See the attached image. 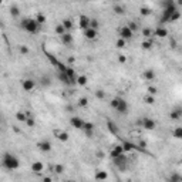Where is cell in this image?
<instances>
[{"instance_id":"53","label":"cell","mask_w":182,"mask_h":182,"mask_svg":"<svg viewBox=\"0 0 182 182\" xmlns=\"http://www.w3.org/2000/svg\"><path fill=\"white\" fill-rule=\"evenodd\" d=\"M95 155H97V158H104V152H103V151H97V154H95Z\"/></svg>"},{"instance_id":"29","label":"cell","mask_w":182,"mask_h":182,"mask_svg":"<svg viewBox=\"0 0 182 182\" xmlns=\"http://www.w3.org/2000/svg\"><path fill=\"white\" fill-rule=\"evenodd\" d=\"M10 16L12 17H19L20 16V7L17 4H12L10 6Z\"/></svg>"},{"instance_id":"23","label":"cell","mask_w":182,"mask_h":182,"mask_svg":"<svg viewBox=\"0 0 182 182\" xmlns=\"http://www.w3.org/2000/svg\"><path fill=\"white\" fill-rule=\"evenodd\" d=\"M82 131L85 132L87 137H91L93 132H94V124L93 123H84V125H82Z\"/></svg>"},{"instance_id":"24","label":"cell","mask_w":182,"mask_h":182,"mask_svg":"<svg viewBox=\"0 0 182 182\" xmlns=\"http://www.w3.org/2000/svg\"><path fill=\"white\" fill-rule=\"evenodd\" d=\"M30 112H26V111H17L16 112V120H17L19 123H23L26 124V121H27V118H29Z\"/></svg>"},{"instance_id":"34","label":"cell","mask_w":182,"mask_h":182,"mask_svg":"<svg viewBox=\"0 0 182 182\" xmlns=\"http://www.w3.org/2000/svg\"><path fill=\"white\" fill-rule=\"evenodd\" d=\"M61 24H63V27L65 29V31H70V30L73 29V22H71L70 19H64V20L61 22Z\"/></svg>"},{"instance_id":"31","label":"cell","mask_w":182,"mask_h":182,"mask_svg":"<svg viewBox=\"0 0 182 182\" xmlns=\"http://www.w3.org/2000/svg\"><path fill=\"white\" fill-rule=\"evenodd\" d=\"M169 182H182V176L179 172H172L169 175Z\"/></svg>"},{"instance_id":"30","label":"cell","mask_w":182,"mask_h":182,"mask_svg":"<svg viewBox=\"0 0 182 182\" xmlns=\"http://www.w3.org/2000/svg\"><path fill=\"white\" fill-rule=\"evenodd\" d=\"M152 46H154V41L151 40V39H148V40H144V41L141 43L142 50H151V48H152Z\"/></svg>"},{"instance_id":"19","label":"cell","mask_w":182,"mask_h":182,"mask_svg":"<svg viewBox=\"0 0 182 182\" xmlns=\"http://www.w3.org/2000/svg\"><path fill=\"white\" fill-rule=\"evenodd\" d=\"M154 36H157V37H159V39H164V37L168 36V30L165 29L164 26H158L157 29L154 30Z\"/></svg>"},{"instance_id":"50","label":"cell","mask_w":182,"mask_h":182,"mask_svg":"<svg viewBox=\"0 0 182 182\" xmlns=\"http://www.w3.org/2000/svg\"><path fill=\"white\" fill-rule=\"evenodd\" d=\"M43 85H46V87H48V85H50V84H51V80H50V78H48V77H43Z\"/></svg>"},{"instance_id":"12","label":"cell","mask_w":182,"mask_h":182,"mask_svg":"<svg viewBox=\"0 0 182 182\" xmlns=\"http://www.w3.org/2000/svg\"><path fill=\"white\" fill-rule=\"evenodd\" d=\"M121 147H123L124 152H131V151H141V149L138 148V145H137V144H134V142H131V141H123ZM141 152H142V151H141Z\"/></svg>"},{"instance_id":"13","label":"cell","mask_w":182,"mask_h":182,"mask_svg":"<svg viewBox=\"0 0 182 182\" xmlns=\"http://www.w3.org/2000/svg\"><path fill=\"white\" fill-rule=\"evenodd\" d=\"M53 134L56 135V138H57L59 141H61V142H67V141H68V138H70L68 132L64 131V129H54Z\"/></svg>"},{"instance_id":"9","label":"cell","mask_w":182,"mask_h":182,"mask_svg":"<svg viewBox=\"0 0 182 182\" xmlns=\"http://www.w3.org/2000/svg\"><path fill=\"white\" fill-rule=\"evenodd\" d=\"M22 88H23V91H26V93H30V91H33L36 88V81L33 78H24L23 81H22Z\"/></svg>"},{"instance_id":"38","label":"cell","mask_w":182,"mask_h":182,"mask_svg":"<svg viewBox=\"0 0 182 182\" xmlns=\"http://www.w3.org/2000/svg\"><path fill=\"white\" fill-rule=\"evenodd\" d=\"M54 172H56V174H57V175H60V174H63V172H64V169H65V166L63 164H56L54 165Z\"/></svg>"},{"instance_id":"22","label":"cell","mask_w":182,"mask_h":182,"mask_svg":"<svg viewBox=\"0 0 182 182\" xmlns=\"http://www.w3.org/2000/svg\"><path fill=\"white\" fill-rule=\"evenodd\" d=\"M31 171L34 172V174H41L43 171H44V164L40 162V161H36L31 164Z\"/></svg>"},{"instance_id":"52","label":"cell","mask_w":182,"mask_h":182,"mask_svg":"<svg viewBox=\"0 0 182 182\" xmlns=\"http://www.w3.org/2000/svg\"><path fill=\"white\" fill-rule=\"evenodd\" d=\"M43 182H53V178H51V176H44V178H43Z\"/></svg>"},{"instance_id":"54","label":"cell","mask_w":182,"mask_h":182,"mask_svg":"<svg viewBox=\"0 0 182 182\" xmlns=\"http://www.w3.org/2000/svg\"><path fill=\"white\" fill-rule=\"evenodd\" d=\"M64 182H73V181H68V179H67V181H64Z\"/></svg>"},{"instance_id":"35","label":"cell","mask_w":182,"mask_h":182,"mask_svg":"<svg viewBox=\"0 0 182 182\" xmlns=\"http://www.w3.org/2000/svg\"><path fill=\"white\" fill-rule=\"evenodd\" d=\"M54 31H56V34H59L60 37H61V36L64 34V33H67V31H65V29L63 27V24H61V23H59L57 26H56V27H54Z\"/></svg>"},{"instance_id":"55","label":"cell","mask_w":182,"mask_h":182,"mask_svg":"<svg viewBox=\"0 0 182 182\" xmlns=\"http://www.w3.org/2000/svg\"><path fill=\"white\" fill-rule=\"evenodd\" d=\"M0 4H1V0H0Z\"/></svg>"},{"instance_id":"1","label":"cell","mask_w":182,"mask_h":182,"mask_svg":"<svg viewBox=\"0 0 182 182\" xmlns=\"http://www.w3.org/2000/svg\"><path fill=\"white\" fill-rule=\"evenodd\" d=\"M1 165L7 171H16L20 168V159L12 152H4L1 157Z\"/></svg>"},{"instance_id":"15","label":"cell","mask_w":182,"mask_h":182,"mask_svg":"<svg viewBox=\"0 0 182 182\" xmlns=\"http://www.w3.org/2000/svg\"><path fill=\"white\" fill-rule=\"evenodd\" d=\"M108 178V172L104 169H97L95 171V174H94V179L97 182H104Z\"/></svg>"},{"instance_id":"48","label":"cell","mask_w":182,"mask_h":182,"mask_svg":"<svg viewBox=\"0 0 182 182\" xmlns=\"http://www.w3.org/2000/svg\"><path fill=\"white\" fill-rule=\"evenodd\" d=\"M95 97H97L98 100H104V98H105V93H104L103 90H97V91H95Z\"/></svg>"},{"instance_id":"32","label":"cell","mask_w":182,"mask_h":182,"mask_svg":"<svg viewBox=\"0 0 182 182\" xmlns=\"http://www.w3.org/2000/svg\"><path fill=\"white\" fill-rule=\"evenodd\" d=\"M112 10H114L115 14H120V16H121V14L125 13V7H124L123 4H114V6H112Z\"/></svg>"},{"instance_id":"16","label":"cell","mask_w":182,"mask_h":182,"mask_svg":"<svg viewBox=\"0 0 182 182\" xmlns=\"http://www.w3.org/2000/svg\"><path fill=\"white\" fill-rule=\"evenodd\" d=\"M123 154H124V149L121 145H114L111 148V151H110V157H111V159H115L120 155H123Z\"/></svg>"},{"instance_id":"20","label":"cell","mask_w":182,"mask_h":182,"mask_svg":"<svg viewBox=\"0 0 182 182\" xmlns=\"http://www.w3.org/2000/svg\"><path fill=\"white\" fill-rule=\"evenodd\" d=\"M61 39V43L64 44V46H70L71 43L74 41V37H73V34H71L70 31H67V33H64V34L60 37Z\"/></svg>"},{"instance_id":"40","label":"cell","mask_w":182,"mask_h":182,"mask_svg":"<svg viewBox=\"0 0 182 182\" xmlns=\"http://www.w3.org/2000/svg\"><path fill=\"white\" fill-rule=\"evenodd\" d=\"M115 47H117V48H125V47H127V41L118 37V40L115 41Z\"/></svg>"},{"instance_id":"17","label":"cell","mask_w":182,"mask_h":182,"mask_svg":"<svg viewBox=\"0 0 182 182\" xmlns=\"http://www.w3.org/2000/svg\"><path fill=\"white\" fill-rule=\"evenodd\" d=\"M107 128H108V131H110L114 137H118V134H120V128H118V125L114 123V121L108 120V121H107Z\"/></svg>"},{"instance_id":"26","label":"cell","mask_w":182,"mask_h":182,"mask_svg":"<svg viewBox=\"0 0 182 182\" xmlns=\"http://www.w3.org/2000/svg\"><path fill=\"white\" fill-rule=\"evenodd\" d=\"M142 76H144V78H145L147 81H152V80H155V76H157V74H155V71H154L152 68H148V70L144 71Z\"/></svg>"},{"instance_id":"28","label":"cell","mask_w":182,"mask_h":182,"mask_svg":"<svg viewBox=\"0 0 182 182\" xmlns=\"http://www.w3.org/2000/svg\"><path fill=\"white\" fill-rule=\"evenodd\" d=\"M141 33H142V36H144V39H145V40H148V39H151V37L154 36V30L149 29V27H144Z\"/></svg>"},{"instance_id":"42","label":"cell","mask_w":182,"mask_h":182,"mask_svg":"<svg viewBox=\"0 0 182 182\" xmlns=\"http://www.w3.org/2000/svg\"><path fill=\"white\" fill-rule=\"evenodd\" d=\"M88 103H90V101H88L87 97H81V98H78V107H82V108H84V107L88 105Z\"/></svg>"},{"instance_id":"51","label":"cell","mask_w":182,"mask_h":182,"mask_svg":"<svg viewBox=\"0 0 182 182\" xmlns=\"http://www.w3.org/2000/svg\"><path fill=\"white\" fill-rule=\"evenodd\" d=\"M118 61H120L121 64H124V63H127V57H125L124 54H120V56H118Z\"/></svg>"},{"instance_id":"4","label":"cell","mask_w":182,"mask_h":182,"mask_svg":"<svg viewBox=\"0 0 182 182\" xmlns=\"http://www.w3.org/2000/svg\"><path fill=\"white\" fill-rule=\"evenodd\" d=\"M43 51H44V54H46V57L48 59V61L51 63V65H54V67L59 70V73H64L65 68H67V65H65L64 63H61L60 60H57V57H56V56H53V54L50 53V51H47L44 47H43Z\"/></svg>"},{"instance_id":"37","label":"cell","mask_w":182,"mask_h":182,"mask_svg":"<svg viewBox=\"0 0 182 182\" xmlns=\"http://www.w3.org/2000/svg\"><path fill=\"white\" fill-rule=\"evenodd\" d=\"M34 20L37 22V24H43V23H46V16L43 14V13H37L36 14V17H34Z\"/></svg>"},{"instance_id":"8","label":"cell","mask_w":182,"mask_h":182,"mask_svg":"<svg viewBox=\"0 0 182 182\" xmlns=\"http://www.w3.org/2000/svg\"><path fill=\"white\" fill-rule=\"evenodd\" d=\"M118 36H120V39H123V40H129V39H132V36L134 33L128 29V26H123L121 29L118 30Z\"/></svg>"},{"instance_id":"46","label":"cell","mask_w":182,"mask_h":182,"mask_svg":"<svg viewBox=\"0 0 182 182\" xmlns=\"http://www.w3.org/2000/svg\"><path fill=\"white\" fill-rule=\"evenodd\" d=\"M26 125H27V127H30V128H33V127L36 125V120L31 117V115H29L27 121H26Z\"/></svg>"},{"instance_id":"43","label":"cell","mask_w":182,"mask_h":182,"mask_svg":"<svg viewBox=\"0 0 182 182\" xmlns=\"http://www.w3.org/2000/svg\"><path fill=\"white\" fill-rule=\"evenodd\" d=\"M140 13H141V16H149V14H151V9L147 6H142L141 9H140Z\"/></svg>"},{"instance_id":"3","label":"cell","mask_w":182,"mask_h":182,"mask_svg":"<svg viewBox=\"0 0 182 182\" xmlns=\"http://www.w3.org/2000/svg\"><path fill=\"white\" fill-rule=\"evenodd\" d=\"M22 29L24 31H27L30 34H36V33H39V30H40V24H37L34 19H30V17H26L22 20Z\"/></svg>"},{"instance_id":"11","label":"cell","mask_w":182,"mask_h":182,"mask_svg":"<svg viewBox=\"0 0 182 182\" xmlns=\"http://www.w3.org/2000/svg\"><path fill=\"white\" fill-rule=\"evenodd\" d=\"M37 148L40 149L41 152H50L53 149V145L48 140H41V141L37 142Z\"/></svg>"},{"instance_id":"7","label":"cell","mask_w":182,"mask_h":182,"mask_svg":"<svg viewBox=\"0 0 182 182\" xmlns=\"http://www.w3.org/2000/svg\"><path fill=\"white\" fill-rule=\"evenodd\" d=\"M128 103H127V100L125 98H123V97H120V100H118V105L117 108H115V111L118 112V114H121V115H125V114H128Z\"/></svg>"},{"instance_id":"2","label":"cell","mask_w":182,"mask_h":182,"mask_svg":"<svg viewBox=\"0 0 182 182\" xmlns=\"http://www.w3.org/2000/svg\"><path fill=\"white\" fill-rule=\"evenodd\" d=\"M162 6H164V12H162L161 23H166V22H169L171 14L178 10V3H175L174 0H165L162 1Z\"/></svg>"},{"instance_id":"36","label":"cell","mask_w":182,"mask_h":182,"mask_svg":"<svg viewBox=\"0 0 182 182\" xmlns=\"http://www.w3.org/2000/svg\"><path fill=\"white\" fill-rule=\"evenodd\" d=\"M181 12L179 10H176V12H174L172 14H171V17H169V23H174V22H178L179 19H181Z\"/></svg>"},{"instance_id":"49","label":"cell","mask_w":182,"mask_h":182,"mask_svg":"<svg viewBox=\"0 0 182 182\" xmlns=\"http://www.w3.org/2000/svg\"><path fill=\"white\" fill-rule=\"evenodd\" d=\"M118 100H120V97H115V98H112L111 103H110V107H111L112 110H115L118 105Z\"/></svg>"},{"instance_id":"6","label":"cell","mask_w":182,"mask_h":182,"mask_svg":"<svg viewBox=\"0 0 182 182\" xmlns=\"http://www.w3.org/2000/svg\"><path fill=\"white\" fill-rule=\"evenodd\" d=\"M140 125H141L144 129H148V131H152L157 127V121L152 120L149 117H144L142 120H140Z\"/></svg>"},{"instance_id":"27","label":"cell","mask_w":182,"mask_h":182,"mask_svg":"<svg viewBox=\"0 0 182 182\" xmlns=\"http://www.w3.org/2000/svg\"><path fill=\"white\" fill-rule=\"evenodd\" d=\"M88 82V77L87 76H84V74H81V76H77L76 78V84H78V85H85Z\"/></svg>"},{"instance_id":"25","label":"cell","mask_w":182,"mask_h":182,"mask_svg":"<svg viewBox=\"0 0 182 182\" xmlns=\"http://www.w3.org/2000/svg\"><path fill=\"white\" fill-rule=\"evenodd\" d=\"M169 117H171V120H174V121H178V120H181V117H182V110L178 107V108H175V110H172L171 111V114H169Z\"/></svg>"},{"instance_id":"10","label":"cell","mask_w":182,"mask_h":182,"mask_svg":"<svg viewBox=\"0 0 182 182\" xmlns=\"http://www.w3.org/2000/svg\"><path fill=\"white\" fill-rule=\"evenodd\" d=\"M70 125L73 127V128H76V129H82V125H84V120H82L81 117H78V115H73V117L70 118Z\"/></svg>"},{"instance_id":"45","label":"cell","mask_w":182,"mask_h":182,"mask_svg":"<svg viewBox=\"0 0 182 182\" xmlns=\"http://www.w3.org/2000/svg\"><path fill=\"white\" fill-rule=\"evenodd\" d=\"M19 51H20V54H23V56H26V54L30 53V48L26 46V44H23V46H20L19 47Z\"/></svg>"},{"instance_id":"56","label":"cell","mask_w":182,"mask_h":182,"mask_svg":"<svg viewBox=\"0 0 182 182\" xmlns=\"http://www.w3.org/2000/svg\"><path fill=\"white\" fill-rule=\"evenodd\" d=\"M118 182H121V181H118Z\"/></svg>"},{"instance_id":"14","label":"cell","mask_w":182,"mask_h":182,"mask_svg":"<svg viewBox=\"0 0 182 182\" xmlns=\"http://www.w3.org/2000/svg\"><path fill=\"white\" fill-rule=\"evenodd\" d=\"M82 34H84V37L87 40H94L95 37L98 36V30H94V29H91V27H88V29L82 30Z\"/></svg>"},{"instance_id":"18","label":"cell","mask_w":182,"mask_h":182,"mask_svg":"<svg viewBox=\"0 0 182 182\" xmlns=\"http://www.w3.org/2000/svg\"><path fill=\"white\" fill-rule=\"evenodd\" d=\"M78 26H80V29L85 30L90 27V17L85 16V14H81L80 17H78Z\"/></svg>"},{"instance_id":"33","label":"cell","mask_w":182,"mask_h":182,"mask_svg":"<svg viewBox=\"0 0 182 182\" xmlns=\"http://www.w3.org/2000/svg\"><path fill=\"white\" fill-rule=\"evenodd\" d=\"M172 137L175 140H181L182 138V127H176V128L172 129Z\"/></svg>"},{"instance_id":"5","label":"cell","mask_w":182,"mask_h":182,"mask_svg":"<svg viewBox=\"0 0 182 182\" xmlns=\"http://www.w3.org/2000/svg\"><path fill=\"white\" fill-rule=\"evenodd\" d=\"M112 162H114V165H115L120 171H125L128 168V158L125 157V154L120 155V157L115 159H112Z\"/></svg>"},{"instance_id":"41","label":"cell","mask_w":182,"mask_h":182,"mask_svg":"<svg viewBox=\"0 0 182 182\" xmlns=\"http://www.w3.org/2000/svg\"><path fill=\"white\" fill-rule=\"evenodd\" d=\"M147 91H148V94H149V95H154V97L158 94V88L155 87V85H148Z\"/></svg>"},{"instance_id":"47","label":"cell","mask_w":182,"mask_h":182,"mask_svg":"<svg viewBox=\"0 0 182 182\" xmlns=\"http://www.w3.org/2000/svg\"><path fill=\"white\" fill-rule=\"evenodd\" d=\"M128 29L132 31V33H135L137 30H138V23H135V22H129L128 23Z\"/></svg>"},{"instance_id":"39","label":"cell","mask_w":182,"mask_h":182,"mask_svg":"<svg viewBox=\"0 0 182 182\" xmlns=\"http://www.w3.org/2000/svg\"><path fill=\"white\" fill-rule=\"evenodd\" d=\"M144 103H145V104H149V105H152V104H155V97H154V95L147 94L145 97H144Z\"/></svg>"},{"instance_id":"44","label":"cell","mask_w":182,"mask_h":182,"mask_svg":"<svg viewBox=\"0 0 182 182\" xmlns=\"http://www.w3.org/2000/svg\"><path fill=\"white\" fill-rule=\"evenodd\" d=\"M98 26H100V23H98L97 19H90V27H91V29L97 30L98 29Z\"/></svg>"},{"instance_id":"21","label":"cell","mask_w":182,"mask_h":182,"mask_svg":"<svg viewBox=\"0 0 182 182\" xmlns=\"http://www.w3.org/2000/svg\"><path fill=\"white\" fill-rule=\"evenodd\" d=\"M57 80H59L60 82L65 84V85H71V84H74V81H71L65 73H59V74H57Z\"/></svg>"}]
</instances>
